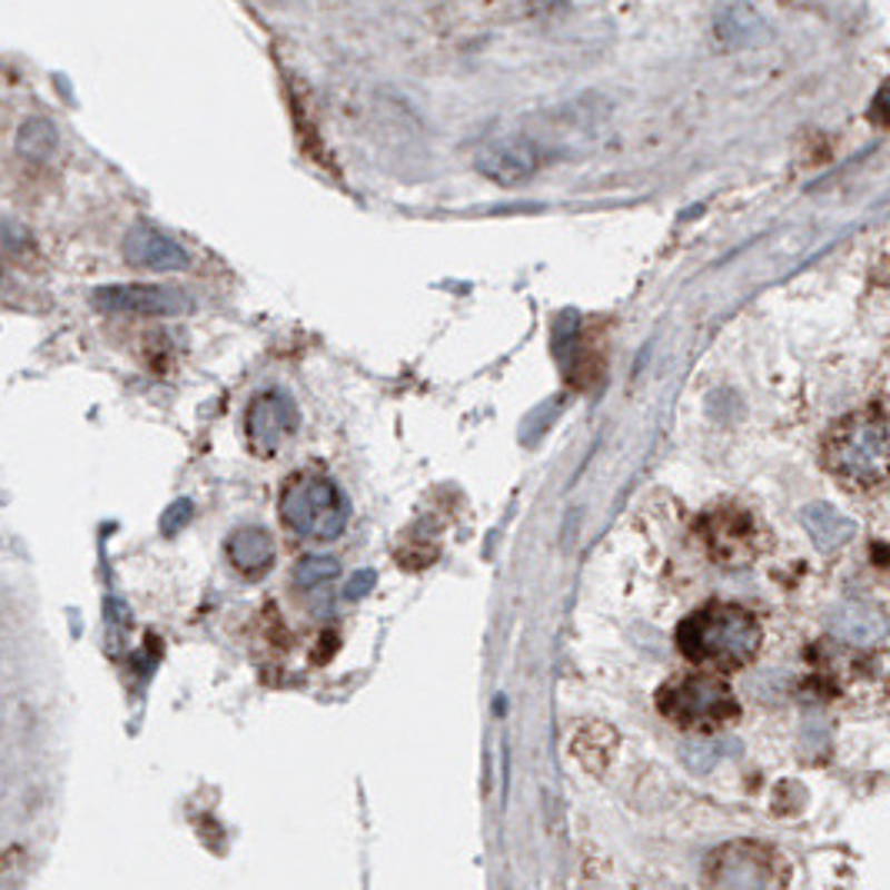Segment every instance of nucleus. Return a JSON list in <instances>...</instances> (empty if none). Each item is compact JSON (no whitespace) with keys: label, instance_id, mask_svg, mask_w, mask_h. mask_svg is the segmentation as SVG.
<instances>
[{"label":"nucleus","instance_id":"obj_1","mask_svg":"<svg viewBox=\"0 0 890 890\" xmlns=\"http://www.w3.org/2000/svg\"><path fill=\"white\" fill-rule=\"evenodd\" d=\"M678 647L688 661L714 671H738L761 647V624L748 607L708 604L678 627Z\"/></svg>","mask_w":890,"mask_h":890},{"label":"nucleus","instance_id":"obj_2","mask_svg":"<svg viewBox=\"0 0 890 890\" xmlns=\"http://www.w3.org/2000/svg\"><path fill=\"white\" fill-rule=\"evenodd\" d=\"M350 504L344 491L320 471H300L284 484L280 521L290 534L307 541H334L344 534Z\"/></svg>","mask_w":890,"mask_h":890},{"label":"nucleus","instance_id":"obj_3","mask_svg":"<svg viewBox=\"0 0 890 890\" xmlns=\"http://www.w3.org/2000/svg\"><path fill=\"white\" fill-rule=\"evenodd\" d=\"M661 714L684 731H714L738 718V701L721 678L691 674L661 688Z\"/></svg>","mask_w":890,"mask_h":890},{"label":"nucleus","instance_id":"obj_4","mask_svg":"<svg viewBox=\"0 0 890 890\" xmlns=\"http://www.w3.org/2000/svg\"><path fill=\"white\" fill-rule=\"evenodd\" d=\"M831 467L858 484L890 474V427L878 417H851L831 437Z\"/></svg>","mask_w":890,"mask_h":890},{"label":"nucleus","instance_id":"obj_5","mask_svg":"<svg viewBox=\"0 0 890 890\" xmlns=\"http://www.w3.org/2000/svg\"><path fill=\"white\" fill-rule=\"evenodd\" d=\"M778 858L761 844H731L708 864V881L718 888H774L781 881Z\"/></svg>","mask_w":890,"mask_h":890},{"label":"nucleus","instance_id":"obj_6","mask_svg":"<svg viewBox=\"0 0 890 890\" xmlns=\"http://www.w3.org/2000/svg\"><path fill=\"white\" fill-rule=\"evenodd\" d=\"M297 431V407L284 390H267L254 397L244 417V434L254 454L270 457L284 447V441Z\"/></svg>","mask_w":890,"mask_h":890},{"label":"nucleus","instance_id":"obj_7","mask_svg":"<svg viewBox=\"0 0 890 890\" xmlns=\"http://www.w3.org/2000/svg\"><path fill=\"white\" fill-rule=\"evenodd\" d=\"M97 307L103 310H123V314H184L190 310V297L174 290V287H157V284H113L100 287L93 294Z\"/></svg>","mask_w":890,"mask_h":890},{"label":"nucleus","instance_id":"obj_8","mask_svg":"<svg viewBox=\"0 0 890 890\" xmlns=\"http://www.w3.org/2000/svg\"><path fill=\"white\" fill-rule=\"evenodd\" d=\"M537 164H541L537 147L527 137H497L484 144L477 154V170L501 187L524 184L527 177H534Z\"/></svg>","mask_w":890,"mask_h":890},{"label":"nucleus","instance_id":"obj_9","mask_svg":"<svg viewBox=\"0 0 890 890\" xmlns=\"http://www.w3.org/2000/svg\"><path fill=\"white\" fill-rule=\"evenodd\" d=\"M714 33L724 47L731 50H751V47H764L771 43L774 30L768 23V17L744 3V0H724L714 10Z\"/></svg>","mask_w":890,"mask_h":890},{"label":"nucleus","instance_id":"obj_10","mask_svg":"<svg viewBox=\"0 0 890 890\" xmlns=\"http://www.w3.org/2000/svg\"><path fill=\"white\" fill-rule=\"evenodd\" d=\"M123 257L144 270H184L187 267V250L150 224H137L123 237Z\"/></svg>","mask_w":890,"mask_h":890},{"label":"nucleus","instance_id":"obj_11","mask_svg":"<svg viewBox=\"0 0 890 890\" xmlns=\"http://www.w3.org/2000/svg\"><path fill=\"white\" fill-rule=\"evenodd\" d=\"M828 627H831V634H838L841 641L858 644V647H874L888 637V617L878 607L861 604V601L838 604L828 614Z\"/></svg>","mask_w":890,"mask_h":890},{"label":"nucleus","instance_id":"obj_12","mask_svg":"<svg viewBox=\"0 0 890 890\" xmlns=\"http://www.w3.org/2000/svg\"><path fill=\"white\" fill-rule=\"evenodd\" d=\"M708 544H711L714 557L724 561V564L748 561L754 554L748 517H741V514H714L708 521Z\"/></svg>","mask_w":890,"mask_h":890},{"label":"nucleus","instance_id":"obj_13","mask_svg":"<svg viewBox=\"0 0 890 890\" xmlns=\"http://www.w3.org/2000/svg\"><path fill=\"white\" fill-rule=\"evenodd\" d=\"M227 557L244 577H260L274 564V541L264 527H240L227 537Z\"/></svg>","mask_w":890,"mask_h":890},{"label":"nucleus","instance_id":"obj_14","mask_svg":"<svg viewBox=\"0 0 890 890\" xmlns=\"http://www.w3.org/2000/svg\"><path fill=\"white\" fill-rule=\"evenodd\" d=\"M801 524H804V531L811 534V541L821 547V551H838V547H844L851 537H854V521L851 517H844L838 507H831V504H808L804 511H801Z\"/></svg>","mask_w":890,"mask_h":890},{"label":"nucleus","instance_id":"obj_15","mask_svg":"<svg viewBox=\"0 0 890 890\" xmlns=\"http://www.w3.org/2000/svg\"><path fill=\"white\" fill-rule=\"evenodd\" d=\"M20 154L27 160H47L57 147V127L43 117H30L23 127H20V140H17Z\"/></svg>","mask_w":890,"mask_h":890},{"label":"nucleus","instance_id":"obj_16","mask_svg":"<svg viewBox=\"0 0 890 890\" xmlns=\"http://www.w3.org/2000/svg\"><path fill=\"white\" fill-rule=\"evenodd\" d=\"M337 574H340V561H337V557L310 554V557H304V561L294 567V584H297L300 591H314V587H320V584H330Z\"/></svg>","mask_w":890,"mask_h":890},{"label":"nucleus","instance_id":"obj_17","mask_svg":"<svg viewBox=\"0 0 890 890\" xmlns=\"http://www.w3.org/2000/svg\"><path fill=\"white\" fill-rule=\"evenodd\" d=\"M190 517V504L187 501H177L167 514H164V521H160V527H164V534H174L184 521Z\"/></svg>","mask_w":890,"mask_h":890},{"label":"nucleus","instance_id":"obj_18","mask_svg":"<svg viewBox=\"0 0 890 890\" xmlns=\"http://www.w3.org/2000/svg\"><path fill=\"white\" fill-rule=\"evenodd\" d=\"M374 581H377V577H374V571H360V574H354V577H350V584H347V597H350V601L364 597V594L374 587Z\"/></svg>","mask_w":890,"mask_h":890},{"label":"nucleus","instance_id":"obj_19","mask_svg":"<svg viewBox=\"0 0 890 890\" xmlns=\"http://www.w3.org/2000/svg\"><path fill=\"white\" fill-rule=\"evenodd\" d=\"M874 120L878 123H890V80L881 87V93H878V100H874Z\"/></svg>","mask_w":890,"mask_h":890}]
</instances>
